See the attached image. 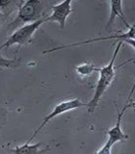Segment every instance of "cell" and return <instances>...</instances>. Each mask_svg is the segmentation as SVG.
Listing matches in <instances>:
<instances>
[{
    "mask_svg": "<svg viewBox=\"0 0 135 154\" xmlns=\"http://www.w3.org/2000/svg\"><path fill=\"white\" fill-rule=\"evenodd\" d=\"M122 45H123V42H118L117 46H116L113 55L111 57L109 64L107 66H102L99 69V77L98 83H96V86L94 95H93V97H92V99L86 104L87 108H88L89 114L94 113V111L96 109V107H98L101 96L103 95L106 90L109 88L111 83H112V81L115 77V69H116V67L114 66V64H115L116 58H117L121 48H122Z\"/></svg>",
    "mask_w": 135,
    "mask_h": 154,
    "instance_id": "cell-1",
    "label": "cell"
},
{
    "mask_svg": "<svg viewBox=\"0 0 135 154\" xmlns=\"http://www.w3.org/2000/svg\"><path fill=\"white\" fill-rule=\"evenodd\" d=\"M48 5L47 2L38 1V0H30V1H21L18 7V13L16 18L8 25L9 30L18 28L20 25H25L27 22H35L41 18H43L47 16L45 14V8Z\"/></svg>",
    "mask_w": 135,
    "mask_h": 154,
    "instance_id": "cell-2",
    "label": "cell"
},
{
    "mask_svg": "<svg viewBox=\"0 0 135 154\" xmlns=\"http://www.w3.org/2000/svg\"><path fill=\"white\" fill-rule=\"evenodd\" d=\"M46 17L39 19V20L35 22L25 24V25L17 29V30L7 38V41L0 45V50L4 49V48H8L14 45H28L32 40L33 34L38 30L39 27H40L42 24L45 23Z\"/></svg>",
    "mask_w": 135,
    "mask_h": 154,
    "instance_id": "cell-3",
    "label": "cell"
},
{
    "mask_svg": "<svg viewBox=\"0 0 135 154\" xmlns=\"http://www.w3.org/2000/svg\"><path fill=\"white\" fill-rule=\"evenodd\" d=\"M83 106H86V103H83L79 98L66 100V101H63V102H60L59 104H57L55 107L53 108L52 112L43 118L41 125L38 127V129L36 130V131L34 132V134L30 137V139L28 140L27 143H30L34 140V138H35L37 135L40 133L41 130L43 127H45L46 125L50 122V120H52L53 119H55L56 117H58V116H60V115L64 114V113L70 112V111H71V110H76V109H78L80 107H83Z\"/></svg>",
    "mask_w": 135,
    "mask_h": 154,
    "instance_id": "cell-4",
    "label": "cell"
},
{
    "mask_svg": "<svg viewBox=\"0 0 135 154\" xmlns=\"http://www.w3.org/2000/svg\"><path fill=\"white\" fill-rule=\"evenodd\" d=\"M133 91H134V86L132 87L131 91H130V94L128 95L127 103L124 105V107L121 109V111L119 110V108L117 107V106H116V107H117V113H118L117 122H116L115 125L112 128L109 129L108 131L106 132V134L108 135L107 141H109L111 143H113V144H115L116 143H118V142H123V141H124V140H127L128 138V136H127L125 134H124L122 127H121V123H122L123 117H124V113L127 112V110H128L130 107H132V106H133V101L131 99L132 95H133Z\"/></svg>",
    "mask_w": 135,
    "mask_h": 154,
    "instance_id": "cell-5",
    "label": "cell"
},
{
    "mask_svg": "<svg viewBox=\"0 0 135 154\" xmlns=\"http://www.w3.org/2000/svg\"><path fill=\"white\" fill-rule=\"evenodd\" d=\"M110 38H116V41L118 42H127L128 45H131V47L135 48V43H134V26L131 25V27L129 28V30L127 32H125L124 34H118V35H113V36H108V37H102V38H92V40H87L83 42H75V43H71V45H68L64 46H57L54 48H51V49H48L43 51V53H50L53 51H57V50H61V49H65V48H69V47H74L77 45H87V43H92L95 42H100V41H105V40H110Z\"/></svg>",
    "mask_w": 135,
    "mask_h": 154,
    "instance_id": "cell-6",
    "label": "cell"
},
{
    "mask_svg": "<svg viewBox=\"0 0 135 154\" xmlns=\"http://www.w3.org/2000/svg\"><path fill=\"white\" fill-rule=\"evenodd\" d=\"M52 13L49 17H46L45 19V22H58L62 29H64L66 26V20L68 17L70 16L71 13H72L71 8V1L67 0L60 4L53 5L51 6Z\"/></svg>",
    "mask_w": 135,
    "mask_h": 154,
    "instance_id": "cell-7",
    "label": "cell"
},
{
    "mask_svg": "<svg viewBox=\"0 0 135 154\" xmlns=\"http://www.w3.org/2000/svg\"><path fill=\"white\" fill-rule=\"evenodd\" d=\"M109 4H110V14H109V17H108L107 24H106V28L108 29L113 25L116 17H120L121 20H123L124 25L127 28L131 27L127 22V20H125L124 10H123V1L122 0H118V1H111V2H109Z\"/></svg>",
    "mask_w": 135,
    "mask_h": 154,
    "instance_id": "cell-8",
    "label": "cell"
},
{
    "mask_svg": "<svg viewBox=\"0 0 135 154\" xmlns=\"http://www.w3.org/2000/svg\"><path fill=\"white\" fill-rule=\"evenodd\" d=\"M42 146V143H37L35 144H30L25 143L20 146L10 149L12 154H42L43 150H40V147Z\"/></svg>",
    "mask_w": 135,
    "mask_h": 154,
    "instance_id": "cell-9",
    "label": "cell"
},
{
    "mask_svg": "<svg viewBox=\"0 0 135 154\" xmlns=\"http://www.w3.org/2000/svg\"><path fill=\"white\" fill-rule=\"evenodd\" d=\"M76 72L81 76H88L91 75L93 72L99 71V67L96 66L93 63H84V64L79 65L75 67Z\"/></svg>",
    "mask_w": 135,
    "mask_h": 154,
    "instance_id": "cell-10",
    "label": "cell"
},
{
    "mask_svg": "<svg viewBox=\"0 0 135 154\" xmlns=\"http://www.w3.org/2000/svg\"><path fill=\"white\" fill-rule=\"evenodd\" d=\"M19 65V60L17 59H7L3 56H0V67H5V69H11V67H16Z\"/></svg>",
    "mask_w": 135,
    "mask_h": 154,
    "instance_id": "cell-11",
    "label": "cell"
},
{
    "mask_svg": "<svg viewBox=\"0 0 135 154\" xmlns=\"http://www.w3.org/2000/svg\"><path fill=\"white\" fill-rule=\"evenodd\" d=\"M0 14H1V12H0Z\"/></svg>",
    "mask_w": 135,
    "mask_h": 154,
    "instance_id": "cell-12",
    "label": "cell"
}]
</instances>
